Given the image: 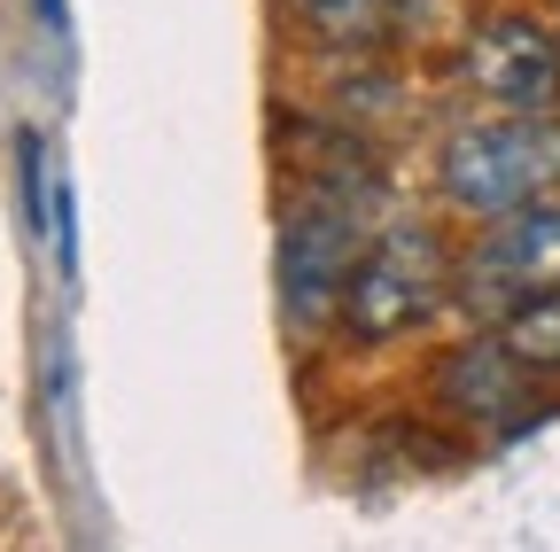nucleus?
<instances>
[{
    "instance_id": "1",
    "label": "nucleus",
    "mask_w": 560,
    "mask_h": 552,
    "mask_svg": "<svg viewBox=\"0 0 560 552\" xmlns=\"http://www.w3.org/2000/svg\"><path fill=\"white\" fill-rule=\"evenodd\" d=\"M374 242V172L366 164H335L312 172L304 195L280 211V312H289L304 334L312 327H342V296H350V272H359Z\"/></svg>"
},
{
    "instance_id": "2",
    "label": "nucleus",
    "mask_w": 560,
    "mask_h": 552,
    "mask_svg": "<svg viewBox=\"0 0 560 552\" xmlns=\"http://www.w3.org/2000/svg\"><path fill=\"white\" fill-rule=\"evenodd\" d=\"M436 187L444 202L475 219H506L522 202H552L560 195V117H482L459 125L444 156H436Z\"/></svg>"
},
{
    "instance_id": "3",
    "label": "nucleus",
    "mask_w": 560,
    "mask_h": 552,
    "mask_svg": "<svg viewBox=\"0 0 560 552\" xmlns=\"http://www.w3.org/2000/svg\"><path fill=\"white\" fill-rule=\"evenodd\" d=\"M459 289V265L444 249V234L429 219H389L359 272H350V296H342V334L359 342H397L412 334L420 319H436V304Z\"/></svg>"
},
{
    "instance_id": "4",
    "label": "nucleus",
    "mask_w": 560,
    "mask_h": 552,
    "mask_svg": "<svg viewBox=\"0 0 560 552\" xmlns=\"http://www.w3.org/2000/svg\"><path fill=\"white\" fill-rule=\"evenodd\" d=\"M552 296H560V195L490 219V234L459 257V304L490 327H506Z\"/></svg>"
},
{
    "instance_id": "5",
    "label": "nucleus",
    "mask_w": 560,
    "mask_h": 552,
    "mask_svg": "<svg viewBox=\"0 0 560 552\" xmlns=\"http://www.w3.org/2000/svg\"><path fill=\"white\" fill-rule=\"evenodd\" d=\"M436 404L452 421L482 428V436H506L537 412V366L514 351L506 334H467L459 351H444L436 366Z\"/></svg>"
},
{
    "instance_id": "6",
    "label": "nucleus",
    "mask_w": 560,
    "mask_h": 552,
    "mask_svg": "<svg viewBox=\"0 0 560 552\" xmlns=\"http://www.w3.org/2000/svg\"><path fill=\"white\" fill-rule=\"evenodd\" d=\"M467 86L514 117H552L560 102V39L537 16H490L467 32Z\"/></svg>"
},
{
    "instance_id": "7",
    "label": "nucleus",
    "mask_w": 560,
    "mask_h": 552,
    "mask_svg": "<svg viewBox=\"0 0 560 552\" xmlns=\"http://www.w3.org/2000/svg\"><path fill=\"white\" fill-rule=\"evenodd\" d=\"M289 9H296L304 32L327 39V47H366V39L389 32V9H397V0H289Z\"/></svg>"
},
{
    "instance_id": "8",
    "label": "nucleus",
    "mask_w": 560,
    "mask_h": 552,
    "mask_svg": "<svg viewBox=\"0 0 560 552\" xmlns=\"http://www.w3.org/2000/svg\"><path fill=\"white\" fill-rule=\"evenodd\" d=\"M499 334L514 342L529 366H560V296H552V304H537V312H522V319H506Z\"/></svg>"
}]
</instances>
